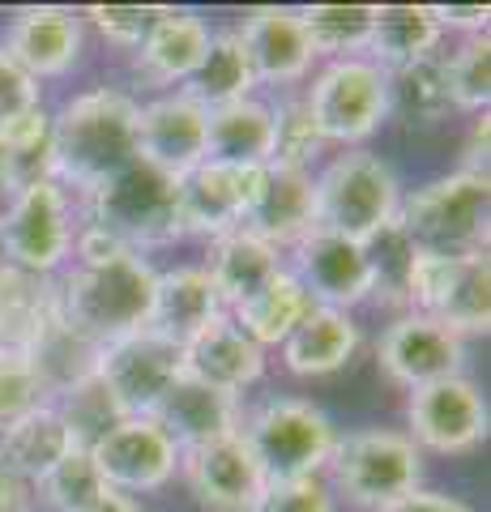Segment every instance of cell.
Returning <instances> with one entry per match:
<instances>
[{
    "instance_id": "cell-30",
    "label": "cell",
    "mask_w": 491,
    "mask_h": 512,
    "mask_svg": "<svg viewBox=\"0 0 491 512\" xmlns=\"http://www.w3.org/2000/svg\"><path fill=\"white\" fill-rule=\"evenodd\" d=\"M52 180V116L43 107L0 120V192L13 201Z\"/></svg>"
},
{
    "instance_id": "cell-45",
    "label": "cell",
    "mask_w": 491,
    "mask_h": 512,
    "mask_svg": "<svg viewBox=\"0 0 491 512\" xmlns=\"http://www.w3.org/2000/svg\"><path fill=\"white\" fill-rule=\"evenodd\" d=\"M35 107H43L39 103V82L5 52V47H0V120L22 116V111H35Z\"/></svg>"
},
{
    "instance_id": "cell-18",
    "label": "cell",
    "mask_w": 491,
    "mask_h": 512,
    "mask_svg": "<svg viewBox=\"0 0 491 512\" xmlns=\"http://www.w3.org/2000/svg\"><path fill=\"white\" fill-rule=\"evenodd\" d=\"M205 124L210 111L193 94H163L137 111V158L180 180L205 163Z\"/></svg>"
},
{
    "instance_id": "cell-39",
    "label": "cell",
    "mask_w": 491,
    "mask_h": 512,
    "mask_svg": "<svg viewBox=\"0 0 491 512\" xmlns=\"http://www.w3.org/2000/svg\"><path fill=\"white\" fill-rule=\"evenodd\" d=\"M453 111H487L491 99V43L487 35H466L453 56H445Z\"/></svg>"
},
{
    "instance_id": "cell-48",
    "label": "cell",
    "mask_w": 491,
    "mask_h": 512,
    "mask_svg": "<svg viewBox=\"0 0 491 512\" xmlns=\"http://www.w3.org/2000/svg\"><path fill=\"white\" fill-rule=\"evenodd\" d=\"M385 512H470L462 500H453V495H436V491H415L406 495L402 504H393Z\"/></svg>"
},
{
    "instance_id": "cell-21",
    "label": "cell",
    "mask_w": 491,
    "mask_h": 512,
    "mask_svg": "<svg viewBox=\"0 0 491 512\" xmlns=\"http://www.w3.org/2000/svg\"><path fill=\"white\" fill-rule=\"evenodd\" d=\"M150 419L167 431V440L176 444L180 453H188V448L235 436V431H240V402H235V393L210 389V384H201L193 376H180L158 397Z\"/></svg>"
},
{
    "instance_id": "cell-43",
    "label": "cell",
    "mask_w": 491,
    "mask_h": 512,
    "mask_svg": "<svg viewBox=\"0 0 491 512\" xmlns=\"http://www.w3.org/2000/svg\"><path fill=\"white\" fill-rule=\"evenodd\" d=\"M158 18H163V5H90L82 13V22H90L107 43L124 47V52H137Z\"/></svg>"
},
{
    "instance_id": "cell-26",
    "label": "cell",
    "mask_w": 491,
    "mask_h": 512,
    "mask_svg": "<svg viewBox=\"0 0 491 512\" xmlns=\"http://www.w3.org/2000/svg\"><path fill=\"white\" fill-rule=\"evenodd\" d=\"M56 320V282L0 261V350L30 355Z\"/></svg>"
},
{
    "instance_id": "cell-11",
    "label": "cell",
    "mask_w": 491,
    "mask_h": 512,
    "mask_svg": "<svg viewBox=\"0 0 491 512\" xmlns=\"http://www.w3.org/2000/svg\"><path fill=\"white\" fill-rule=\"evenodd\" d=\"M94 376L103 380L124 419H150L158 397L184 376V346L158 338L154 329H141L133 338L103 346Z\"/></svg>"
},
{
    "instance_id": "cell-44",
    "label": "cell",
    "mask_w": 491,
    "mask_h": 512,
    "mask_svg": "<svg viewBox=\"0 0 491 512\" xmlns=\"http://www.w3.org/2000/svg\"><path fill=\"white\" fill-rule=\"evenodd\" d=\"M257 512H338V508L321 478H295V483H269Z\"/></svg>"
},
{
    "instance_id": "cell-23",
    "label": "cell",
    "mask_w": 491,
    "mask_h": 512,
    "mask_svg": "<svg viewBox=\"0 0 491 512\" xmlns=\"http://www.w3.org/2000/svg\"><path fill=\"white\" fill-rule=\"evenodd\" d=\"M218 316H227V308H223V299H218L205 269L184 265V269H171V274L154 278L150 329L158 333V338L188 346L193 338H201Z\"/></svg>"
},
{
    "instance_id": "cell-10",
    "label": "cell",
    "mask_w": 491,
    "mask_h": 512,
    "mask_svg": "<svg viewBox=\"0 0 491 512\" xmlns=\"http://www.w3.org/2000/svg\"><path fill=\"white\" fill-rule=\"evenodd\" d=\"M73 252L69 197L56 180L26 188L0 214V256L13 269L52 278Z\"/></svg>"
},
{
    "instance_id": "cell-38",
    "label": "cell",
    "mask_w": 491,
    "mask_h": 512,
    "mask_svg": "<svg viewBox=\"0 0 491 512\" xmlns=\"http://www.w3.org/2000/svg\"><path fill=\"white\" fill-rule=\"evenodd\" d=\"M107 495H112V487L103 483L90 448H73V453L65 461H56L39 483V500L52 512H90V508H99Z\"/></svg>"
},
{
    "instance_id": "cell-35",
    "label": "cell",
    "mask_w": 491,
    "mask_h": 512,
    "mask_svg": "<svg viewBox=\"0 0 491 512\" xmlns=\"http://www.w3.org/2000/svg\"><path fill=\"white\" fill-rule=\"evenodd\" d=\"M385 90H389V111H402L415 124H436L453 111L445 56H423L398 64V69H385Z\"/></svg>"
},
{
    "instance_id": "cell-32",
    "label": "cell",
    "mask_w": 491,
    "mask_h": 512,
    "mask_svg": "<svg viewBox=\"0 0 491 512\" xmlns=\"http://www.w3.org/2000/svg\"><path fill=\"white\" fill-rule=\"evenodd\" d=\"M257 90V73H252V60L244 52V39L240 30H214L210 35V52H205L201 69L184 82V94L214 111V107H227V103H240V99H252Z\"/></svg>"
},
{
    "instance_id": "cell-24",
    "label": "cell",
    "mask_w": 491,
    "mask_h": 512,
    "mask_svg": "<svg viewBox=\"0 0 491 512\" xmlns=\"http://www.w3.org/2000/svg\"><path fill=\"white\" fill-rule=\"evenodd\" d=\"M261 372H265V350L231 316H218L201 338L184 346V376L210 384V389L240 393L248 384H257Z\"/></svg>"
},
{
    "instance_id": "cell-42",
    "label": "cell",
    "mask_w": 491,
    "mask_h": 512,
    "mask_svg": "<svg viewBox=\"0 0 491 512\" xmlns=\"http://www.w3.org/2000/svg\"><path fill=\"white\" fill-rule=\"evenodd\" d=\"M47 402H52V397H47L30 355H22V350H0V431Z\"/></svg>"
},
{
    "instance_id": "cell-15",
    "label": "cell",
    "mask_w": 491,
    "mask_h": 512,
    "mask_svg": "<svg viewBox=\"0 0 491 512\" xmlns=\"http://www.w3.org/2000/svg\"><path fill=\"white\" fill-rule=\"evenodd\" d=\"M90 457L103 483L120 495L158 491L180 466V448L154 419H120L103 440H94Z\"/></svg>"
},
{
    "instance_id": "cell-46",
    "label": "cell",
    "mask_w": 491,
    "mask_h": 512,
    "mask_svg": "<svg viewBox=\"0 0 491 512\" xmlns=\"http://www.w3.org/2000/svg\"><path fill=\"white\" fill-rule=\"evenodd\" d=\"M39 508V483H30L26 474L9 470L0 461V512H35Z\"/></svg>"
},
{
    "instance_id": "cell-6",
    "label": "cell",
    "mask_w": 491,
    "mask_h": 512,
    "mask_svg": "<svg viewBox=\"0 0 491 512\" xmlns=\"http://www.w3.org/2000/svg\"><path fill=\"white\" fill-rule=\"evenodd\" d=\"M240 436L257 453L269 483H295V478H316L338 448V427L325 410L299 397H278L265 402L257 414L240 427Z\"/></svg>"
},
{
    "instance_id": "cell-17",
    "label": "cell",
    "mask_w": 491,
    "mask_h": 512,
    "mask_svg": "<svg viewBox=\"0 0 491 512\" xmlns=\"http://www.w3.org/2000/svg\"><path fill=\"white\" fill-rule=\"evenodd\" d=\"M295 265H299V286L312 295V303L321 308H338L346 312L351 303L368 299L376 274H372V256L368 244H355L346 235L334 231H308L295 244Z\"/></svg>"
},
{
    "instance_id": "cell-36",
    "label": "cell",
    "mask_w": 491,
    "mask_h": 512,
    "mask_svg": "<svg viewBox=\"0 0 491 512\" xmlns=\"http://www.w3.org/2000/svg\"><path fill=\"white\" fill-rule=\"evenodd\" d=\"M99 355H103V346L86 342L82 333H73L65 325V320H56V325L39 338V346L30 350V363H35L47 397H65L69 389H77L82 380H90L99 372Z\"/></svg>"
},
{
    "instance_id": "cell-16",
    "label": "cell",
    "mask_w": 491,
    "mask_h": 512,
    "mask_svg": "<svg viewBox=\"0 0 491 512\" xmlns=\"http://www.w3.org/2000/svg\"><path fill=\"white\" fill-rule=\"evenodd\" d=\"M261 171L265 167L201 163L188 175H180V227L210 239L244 231L248 210L261 188Z\"/></svg>"
},
{
    "instance_id": "cell-1",
    "label": "cell",
    "mask_w": 491,
    "mask_h": 512,
    "mask_svg": "<svg viewBox=\"0 0 491 512\" xmlns=\"http://www.w3.org/2000/svg\"><path fill=\"white\" fill-rule=\"evenodd\" d=\"M154 278L158 274L150 269V261H141V252L129 248L112 256H94V261H77L56 282L60 320L94 346L133 338V333L150 329Z\"/></svg>"
},
{
    "instance_id": "cell-37",
    "label": "cell",
    "mask_w": 491,
    "mask_h": 512,
    "mask_svg": "<svg viewBox=\"0 0 491 512\" xmlns=\"http://www.w3.org/2000/svg\"><path fill=\"white\" fill-rule=\"evenodd\" d=\"M316 56L329 60H359L372 47L376 5H312L299 9Z\"/></svg>"
},
{
    "instance_id": "cell-8",
    "label": "cell",
    "mask_w": 491,
    "mask_h": 512,
    "mask_svg": "<svg viewBox=\"0 0 491 512\" xmlns=\"http://www.w3.org/2000/svg\"><path fill=\"white\" fill-rule=\"evenodd\" d=\"M406 303L419 316H432L453 333H487L491 325V261L474 256L415 252L406 274Z\"/></svg>"
},
{
    "instance_id": "cell-49",
    "label": "cell",
    "mask_w": 491,
    "mask_h": 512,
    "mask_svg": "<svg viewBox=\"0 0 491 512\" xmlns=\"http://www.w3.org/2000/svg\"><path fill=\"white\" fill-rule=\"evenodd\" d=\"M90 512H141V504L133 500V495H120V491H112L107 500L99 504V508H90Z\"/></svg>"
},
{
    "instance_id": "cell-29",
    "label": "cell",
    "mask_w": 491,
    "mask_h": 512,
    "mask_svg": "<svg viewBox=\"0 0 491 512\" xmlns=\"http://www.w3.org/2000/svg\"><path fill=\"white\" fill-rule=\"evenodd\" d=\"M205 274H210L223 308H240V303H248L261 286H269L282 274V261H278V248H269L252 231H231L223 239H214Z\"/></svg>"
},
{
    "instance_id": "cell-5",
    "label": "cell",
    "mask_w": 491,
    "mask_h": 512,
    "mask_svg": "<svg viewBox=\"0 0 491 512\" xmlns=\"http://www.w3.org/2000/svg\"><path fill=\"white\" fill-rule=\"evenodd\" d=\"M402 210V184L372 150H346L316 175V227L372 244Z\"/></svg>"
},
{
    "instance_id": "cell-3",
    "label": "cell",
    "mask_w": 491,
    "mask_h": 512,
    "mask_svg": "<svg viewBox=\"0 0 491 512\" xmlns=\"http://www.w3.org/2000/svg\"><path fill=\"white\" fill-rule=\"evenodd\" d=\"M398 227L415 244V252H432V256L487 252V231H491L487 167H462L423 184L415 197H402Z\"/></svg>"
},
{
    "instance_id": "cell-28",
    "label": "cell",
    "mask_w": 491,
    "mask_h": 512,
    "mask_svg": "<svg viewBox=\"0 0 491 512\" xmlns=\"http://www.w3.org/2000/svg\"><path fill=\"white\" fill-rule=\"evenodd\" d=\"M355 346H359V325L351 320V312L316 303L291 329V338L282 342V359H287V372L295 376H329L351 363Z\"/></svg>"
},
{
    "instance_id": "cell-22",
    "label": "cell",
    "mask_w": 491,
    "mask_h": 512,
    "mask_svg": "<svg viewBox=\"0 0 491 512\" xmlns=\"http://www.w3.org/2000/svg\"><path fill=\"white\" fill-rule=\"evenodd\" d=\"M244 231L265 239L269 248H282V244L295 248L308 231H316V175L304 167L265 163Z\"/></svg>"
},
{
    "instance_id": "cell-20",
    "label": "cell",
    "mask_w": 491,
    "mask_h": 512,
    "mask_svg": "<svg viewBox=\"0 0 491 512\" xmlns=\"http://www.w3.org/2000/svg\"><path fill=\"white\" fill-rule=\"evenodd\" d=\"M5 52L22 69L43 82V77H65L77 56H82V13L60 5H30L18 9L5 35Z\"/></svg>"
},
{
    "instance_id": "cell-25",
    "label": "cell",
    "mask_w": 491,
    "mask_h": 512,
    "mask_svg": "<svg viewBox=\"0 0 491 512\" xmlns=\"http://www.w3.org/2000/svg\"><path fill=\"white\" fill-rule=\"evenodd\" d=\"M210 22L197 18L188 9H163V18L154 22L146 43L137 47V73L154 86H176L188 82L205 52H210Z\"/></svg>"
},
{
    "instance_id": "cell-27",
    "label": "cell",
    "mask_w": 491,
    "mask_h": 512,
    "mask_svg": "<svg viewBox=\"0 0 491 512\" xmlns=\"http://www.w3.org/2000/svg\"><path fill=\"white\" fill-rule=\"evenodd\" d=\"M274 154V107L240 99L210 111L205 124V163L227 167H265Z\"/></svg>"
},
{
    "instance_id": "cell-4",
    "label": "cell",
    "mask_w": 491,
    "mask_h": 512,
    "mask_svg": "<svg viewBox=\"0 0 491 512\" xmlns=\"http://www.w3.org/2000/svg\"><path fill=\"white\" fill-rule=\"evenodd\" d=\"M86 214H90V231L116 239L129 252L184 235L180 180H171L167 171L141 163V158H133L124 171L107 175L99 188L86 192Z\"/></svg>"
},
{
    "instance_id": "cell-47",
    "label": "cell",
    "mask_w": 491,
    "mask_h": 512,
    "mask_svg": "<svg viewBox=\"0 0 491 512\" xmlns=\"http://www.w3.org/2000/svg\"><path fill=\"white\" fill-rule=\"evenodd\" d=\"M436 9V22H440V30H470V35H487V18H491V9L487 5H470V9H462V5H432Z\"/></svg>"
},
{
    "instance_id": "cell-2",
    "label": "cell",
    "mask_w": 491,
    "mask_h": 512,
    "mask_svg": "<svg viewBox=\"0 0 491 512\" xmlns=\"http://www.w3.org/2000/svg\"><path fill=\"white\" fill-rule=\"evenodd\" d=\"M137 111L141 103L112 86L69 99L52 120V180L90 192L129 167L137 158Z\"/></svg>"
},
{
    "instance_id": "cell-19",
    "label": "cell",
    "mask_w": 491,
    "mask_h": 512,
    "mask_svg": "<svg viewBox=\"0 0 491 512\" xmlns=\"http://www.w3.org/2000/svg\"><path fill=\"white\" fill-rule=\"evenodd\" d=\"M244 39V52L257 73V86H291L304 82L312 69V43L299 9H282V5H265L244 13V22L235 26Z\"/></svg>"
},
{
    "instance_id": "cell-7",
    "label": "cell",
    "mask_w": 491,
    "mask_h": 512,
    "mask_svg": "<svg viewBox=\"0 0 491 512\" xmlns=\"http://www.w3.org/2000/svg\"><path fill=\"white\" fill-rule=\"evenodd\" d=\"M329 470H334V487L355 508L385 512L419 491L423 457L410 444L406 431L368 427V431H355V436L338 440L334 457H329Z\"/></svg>"
},
{
    "instance_id": "cell-40",
    "label": "cell",
    "mask_w": 491,
    "mask_h": 512,
    "mask_svg": "<svg viewBox=\"0 0 491 512\" xmlns=\"http://www.w3.org/2000/svg\"><path fill=\"white\" fill-rule=\"evenodd\" d=\"M56 410H60V419L69 423L77 448H94V440H103L107 431L124 419V414L116 410V402H112V393L103 389L99 376H90V380L77 384V389H69L56 402Z\"/></svg>"
},
{
    "instance_id": "cell-9",
    "label": "cell",
    "mask_w": 491,
    "mask_h": 512,
    "mask_svg": "<svg viewBox=\"0 0 491 512\" xmlns=\"http://www.w3.org/2000/svg\"><path fill=\"white\" fill-rule=\"evenodd\" d=\"M308 111L316 120L325 146H359L368 141L389 116L385 69L368 56L359 60H329L308 90Z\"/></svg>"
},
{
    "instance_id": "cell-31",
    "label": "cell",
    "mask_w": 491,
    "mask_h": 512,
    "mask_svg": "<svg viewBox=\"0 0 491 512\" xmlns=\"http://www.w3.org/2000/svg\"><path fill=\"white\" fill-rule=\"evenodd\" d=\"M73 448H77V440H73L69 423L60 419L56 402L30 410L26 419L0 431V461H5L9 470L26 474L30 483H43V474L52 470L56 461H65Z\"/></svg>"
},
{
    "instance_id": "cell-41",
    "label": "cell",
    "mask_w": 491,
    "mask_h": 512,
    "mask_svg": "<svg viewBox=\"0 0 491 512\" xmlns=\"http://www.w3.org/2000/svg\"><path fill=\"white\" fill-rule=\"evenodd\" d=\"M325 150L321 133H316V120L304 99H287L274 111V154L269 163L278 167H312V158Z\"/></svg>"
},
{
    "instance_id": "cell-33",
    "label": "cell",
    "mask_w": 491,
    "mask_h": 512,
    "mask_svg": "<svg viewBox=\"0 0 491 512\" xmlns=\"http://www.w3.org/2000/svg\"><path fill=\"white\" fill-rule=\"evenodd\" d=\"M440 35L445 30H440L432 5H376L368 60L380 69H398V64L436 56Z\"/></svg>"
},
{
    "instance_id": "cell-14",
    "label": "cell",
    "mask_w": 491,
    "mask_h": 512,
    "mask_svg": "<svg viewBox=\"0 0 491 512\" xmlns=\"http://www.w3.org/2000/svg\"><path fill=\"white\" fill-rule=\"evenodd\" d=\"M180 466L188 474L193 495L214 512H257L269 491L261 461L240 431L227 440L188 448V453H180Z\"/></svg>"
},
{
    "instance_id": "cell-34",
    "label": "cell",
    "mask_w": 491,
    "mask_h": 512,
    "mask_svg": "<svg viewBox=\"0 0 491 512\" xmlns=\"http://www.w3.org/2000/svg\"><path fill=\"white\" fill-rule=\"evenodd\" d=\"M312 308H316V303H312V295L304 291V286H299V278L282 269V274L269 282V286H261V291L252 295L248 303L231 308V320L265 350V346H282V342H287L291 329H295Z\"/></svg>"
},
{
    "instance_id": "cell-12",
    "label": "cell",
    "mask_w": 491,
    "mask_h": 512,
    "mask_svg": "<svg viewBox=\"0 0 491 512\" xmlns=\"http://www.w3.org/2000/svg\"><path fill=\"white\" fill-rule=\"evenodd\" d=\"M406 423H410V444L415 448L457 457L487 440V402L474 389V380L449 376L410 393Z\"/></svg>"
},
{
    "instance_id": "cell-13",
    "label": "cell",
    "mask_w": 491,
    "mask_h": 512,
    "mask_svg": "<svg viewBox=\"0 0 491 512\" xmlns=\"http://www.w3.org/2000/svg\"><path fill=\"white\" fill-rule=\"evenodd\" d=\"M376 355H380V367H385V376L393 384H402V389L415 393V389H423V384L462 376L466 338L453 333L449 325H440V320H432V316L410 312V316L398 320V325L385 329Z\"/></svg>"
}]
</instances>
